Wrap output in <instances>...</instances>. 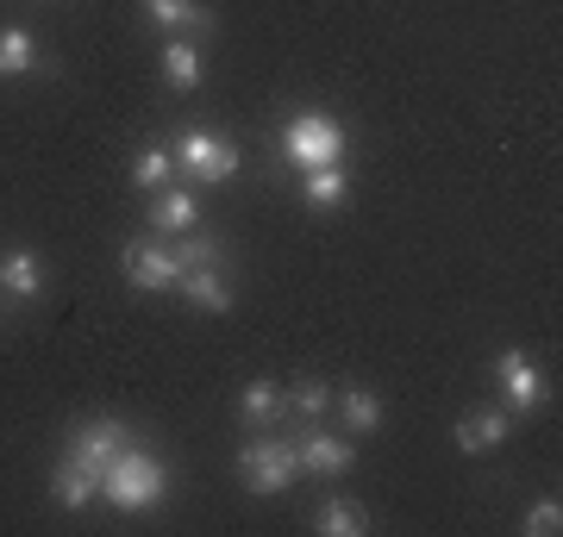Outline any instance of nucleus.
Listing matches in <instances>:
<instances>
[{
    "instance_id": "obj_1",
    "label": "nucleus",
    "mask_w": 563,
    "mask_h": 537,
    "mask_svg": "<svg viewBox=\"0 0 563 537\" xmlns=\"http://www.w3.org/2000/svg\"><path fill=\"white\" fill-rule=\"evenodd\" d=\"M101 500L120 506V513H144V506H163L169 500V462L151 450V444H125L120 457L101 469Z\"/></svg>"
},
{
    "instance_id": "obj_2",
    "label": "nucleus",
    "mask_w": 563,
    "mask_h": 537,
    "mask_svg": "<svg viewBox=\"0 0 563 537\" xmlns=\"http://www.w3.org/2000/svg\"><path fill=\"white\" fill-rule=\"evenodd\" d=\"M276 144H282V163H295V169H325V163H344V150H351L344 125L332 113H295Z\"/></svg>"
},
{
    "instance_id": "obj_3",
    "label": "nucleus",
    "mask_w": 563,
    "mask_h": 537,
    "mask_svg": "<svg viewBox=\"0 0 563 537\" xmlns=\"http://www.w3.org/2000/svg\"><path fill=\"white\" fill-rule=\"evenodd\" d=\"M301 476V462H295V438H257L239 450V481L251 494H288Z\"/></svg>"
},
{
    "instance_id": "obj_4",
    "label": "nucleus",
    "mask_w": 563,
    "mask_h": 537,
    "mask_svg": "<svg viewBox=\"0 0 563 537\" xmlns=\"http://www.w3.org/2000/svg\"><path fill=\"white\" fill-rule=\"evenodd\" d=\"M176 163H181L195 181H232V176H239V144L220 138V132L188 125V132L176 138Z\"/></svg>"
},
{
    "instance_id": "obj_5",
    "label": "nucleus",
    "mask_w": 563,
    "mask_h": 537,
    "mask_svg": "<svg viewBox=\"0 0 563 537\" xmlns=\"http://www.w3.org/2000/svg\"><path fill=\"white\" fill-rule=\"evenodd\" d=\"M120 269H125V281H132L139 294H163V288H176L181 281L169 244H151V238H125L120 244Z\"/></svg>"
},
{
    "instance_id": "obj_6",
    "label": "nucleus",
    "mask_w": 563,
    "mask_h": 537,
    "mask_svg": "<svg viewBox=\"0 0 563 537\" xmlns=\"http://www.w3.org/2000/svg\"><path fill=\"white\" fill-rule=\"evenodd\" d=\"M125 444H132V425H125V418H81L76 432H69V457H81L88 462V469H95V476H101L107 462L120 457Z\"/></svg>"
},
{
    "instance_id": "obj_7",
    "label": "nucleus",
    "mask_w": 563,
    "mask_h": 537,
    "mask_svg": "<svg viewBox=\"0 0 563 537\" xmlns=\"http://www.w3.org/2000/svg\"><path fill=\"white\" fill-rule=\"evenodd\" d=\"M495 381H501L507 413H532V406L544 400V376H539V362L526 357V350H501V357H495Z\"/></svg>"
},
{
    "instance_id": "obj_8",
    "label": "nucleus",
    "mask_w": 563,
    "mask_h": 537,
    "mask_svg": "<svg viewBox=\"0 0 563 537\" xmlns=\"http://www.w3.org/2000/svg\"><path fill=\"white\" fill-rule=\"evenodd\" d=\"M51 500H57V506H69V513H81V506H95V500H101V476H95L81 457H69V450H63L57 469H51Z\"/></svg>"
},
{
    "instance_id": "obj_9",
    "label": "nucleus",
    "mask_w": 563,
    "mask_h": 537,
    "mask_svg": "<svg viewBox=\"0 0 563 537\" xmlns=\"http://www.w3.org/2000/svg\"><path fill=\"white\" fill-rule=\"evenodd\" d=\"M295 462H301V476H344V469L357 462V450H351L344 438L307 432V438H295Z\"/></svg>"
},
{
    "instance_id": "obj_10",
    "label": "nucleus",
    "mask_w": 563,
    "mask_h": 537,
    "mask_svg": "<svg viewBox=\"0 0 563 537\" xmlns=\"http://www.w3.org/2000/svg\"><path fill=\"white\" fill-rule=\"evenodd\" d=\"M207 76V57H201V38H169L163 44V81L176 88V94H195Z\"/></svg>"
},
{
    "instance_id": "obj_11",
    "label": "nucleus",
    "mask_w": 563,
    "mask_h": 537,
    "mask_svg": "<svg viewBox=\"0 0 563 537\" xmlns=\"http://www.w3.org/2000/svg\"><path fill=\"white\" fill-rule=\"evenodd\" d=\"M201 225V200L188 194V188H157L151 194V232H195Z\"/></svg>"
},
{
    "instance_id": "obj_12",
    "label": "nucleus",
    "mask_w": 563,
    "mask_h": 537,
    "mask_svg": "<svg viewBox=\"0 0 563 537\" xmlns=\"http://www.w3.org/2000/svg\"><path fill=\"white\" fill-rule=\"evenodd\" d=\"M0 294H13V300H38V294H44V262H38V250L13 244V250L0 257Z\"/></svg>"
},
{
    "instance_id": "obj_13",
    "label": "nucleus",
    "mask_w": 563,
    "mask_h": 537,
    "mask_svg": "<svg viewBox=\"0 0 563 537\" xmlns=\"http://www.w3.org/2000/svg\"><path fill=\"white\" fill-rule=\"evenodd\" d=\"M301 200L313 213H332L351 200V169L344 163H325V169H301Z\"/></svg>"
},
{
    "instance_id": "obj_14",
    "label": "nucleus",
    "mask_w": 563,
    "mask_h": 537,
    "mask_svg": "<svg viewBox=\"0 0 563 537\" xmlns=\"http://www.w3.org/2000/svg\"><path fill=\"white\" fill-rule=\"evenodd\" d=\"M176 288H181V300H188L195 313H225V306H232V281L220 276V262H207V269H188Z\"/></svg>"
},
{
    "instance_id": "obj_15",
    "label": "nucleus",
    "mask_w": 563,
    "mask_h": 537,
    "mask_svg": "<svg viewBox=\"0 0 563 537\" xmlns=\"http://www.w3.org/2000/svg\"><path fill=\"white\" fill-rule=\"evenodd\" d=\"M144 13L157 25H169L176 38H207L213 32V13H207L201 0H144Z\"/></svg>"
},
{
    "instance_id": "obj_16",
    "label": "nucleus",
    "mask_w": 563,
    "mask_h": 537,
    "mask_svg": "<svg viewBox=\"0 0 563 537\" xmlns=\"http://www.w3.org/2000/svg\"><path fill=\"white\" fill-rule=\"evenodd\" d=\"M507 432H514V413H501V406H483V413H470V418L457 425V450L483 457V450L507 444Z\"/></svg>"
},
{
    "instance_id": "obj_17",
    "label": "nucleus",
    "mask_w": 563,
    "mask_h": 537,
    "mask_svg": "<svg viewBox=\"0 0 563 537\" xmlns=\"http://www.w3.org/2000/svg\"><path fill=\"white\" fill-rule=\"evenodd\" d=\"M313 532L320 537H363L369 532V513H363L351 494H325L320 506H313Z\"/></svg>"
},
{
    "instance_id": "obj_18",
    "label": "nucleus",
    "mask_w": 563,
    "mask_h": 537,
    "mask_svg": "<svg viewBox=\"0 0 563 537\" xmlns=\"http://www.w3.org/2000/svg\"><path fill=\"white\" fill-rule=\"evenodd\" d=\"M32 69H44L38 38L20 32V25H7V32H0V76H32Z\"/></svg>"
},
{
    "instance_id": "obj_19",
    "label": "nucleus",
    "mask_w": 563,
    "mask_h": 537,
    "mask_svg": "<svg viewBox=\"0 0 563 537\" xmlns=\"http://www.w3.org/2000/svg\"><path fill=\"white\" fill-rule=\"evenodd\" d=\"M169 176H176V157H169L163 144H144V150H132V188H139V194H157V188H169Z\"/></svg>"
},
{
    "instance_id": "obj_20",
    "label": "nucleus",
    "mask_w": 563,
    "mask_h": 537,
    "mask_svg": "<svg viewBox=\"0 0 563 537\" xmlns=\"http://www.w3.org/2000/svg\"><path fill=\"white\" fill-rule=\"evenodd\" d=\"M169 257H176V269L188 276V269H207V262L225 257V244L213 238V232H181L176 244H169Z\"/></svg>"
},
{
    "instance_id": "obj_21",
    "label": "nucleus",
    "mask_w": 563,
    "mask_h": 537,
    "mask_svg": "<svg viewBox=\"0 0 563 537\" xmlns=\"http://www.w3.org/2000/svg\"><path fill=\"white\" fill-rule=\"evenodd\" d=\"M332 400H339V413H344L351 432H376V425H383V400H376V388H344V394H332Z\"/></svg>"
},
{
    "instance_id": "obj_22",
    "label": "nucleus",
    "mask_w": 563,
    "mask_h": 537,
    "mask_svg": "<svg viewBox=\"0 0 563 537\" xmlns=\"http://www.w3.org/2000/svg\"><path fill=\"white\" fill-rule=\"evenodd\" d=\"M239 413H244V425H269V418H282V388L276 381H251L239 394Z\"/></svg>"
},
{
    "instance_id": "obj_23",
    "label": "nucleus",
    "mask_w": 563,
    "mask_h": 537,
    "mask_svg": "<svg viewBox=\"0 0 563 537\" xmlns=\"http://www.w3.org/2000/svg\"><path fill=\"white\" fill-rule=\"evenodd\" d=\"M325 406H332V388H325V381H295V388H288V394H282V413H295V418H320Z\"/></svg>"
},
{
    "instance_id": "obj_24",
    "label": "nucleus",
    "mask_w": 563,
    "mask_h": 537,
    "mask_svg": "<svg viewBox=\"0 0 563 537\" xmlns=\"http://www.w3.org/2000/svg\"><path fill=\"white\" fill-rule=\"evenodd\" d=\"M526 532H532V537H558V532H563V506H558L551 494H544L539 506L526 513Z\"/></svg>"
}]
</instances>
